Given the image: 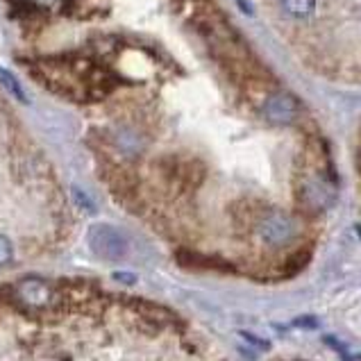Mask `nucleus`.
<instances>
[{
	"label": "nucleus",
	"mask_w": 361,
	"mask_h": 361,
	"mask_svg": "<svg viewBox=\"0 0 361 361\" xmlns=\"http://www.w3.org/2000/svg\"><path fill=\"white\" fill-rule=\"evenodd\" d=\"M255 232L259 236V241L271 245V247H286L288 243L295 241L298 232V221L293 216H288L280 209H271L257 216L255 221Z\"/></svg>",
	"instance_id": "nucleus-2"
},
{
	"label": "nucleus",
	"mask_w": 361,
	"mask_h": 361,
	"mask_svg": "<svg viewBox=\"0 0 361 361\" xmlns=\"http://www.w3.org/2000/svg\"><path fill=\"white\" fill-rule=\"evenodd\" d=\"M175 259L184 268H221V271H228V264L225 262L216 259V257H207L202 252H195V250H187V247L178 250Z\"/></svg>",
	"instance_id": "nucleus-6"
},
{
	"label": "nucleus",
	"mask_w": 361,
	"mask_h": 361,
	"mask_svg": "<svg viewBox=\"0 0 361 361\" xmlns=\"http://www.w3.org/2000/svg\"><path fill=\"white\" fill-rule=\"evenodd\" d=\"M14 257V247H12V241L7 239V236L0 234V268L7 266L9 262H12Z\"/></svg>",
	"instance_id": "nucleus-9"
},
{
	"label": "nucleus",
	"mask_w": 361,
	"mask_h": 361,
	"mask_svg": "<svg viewBox=\"0 0 361 361\" xmlns=\"http://www.w3.org/2000/svg\"><path fill=\"white\" fill-rule=\"evenodd\" d=\"M280 3L286 9V14L293 18H307L316 9V0H280Z\"/></svg>",
	"instance_id": "nucleus-7"
},
{
	"label": "nucleus",
	"mask_w": 361,
	"mask_h": 361,
	"mask_svg": "<svg viewBox=\"0 0 361 361\" xmlns=\"http://www.w3.org/2000/svg\"><path fill=\"white\" fill-rule=\"evenodd\" d=\"M89 245L96 257L105 262H118L128 255L130 241L114 225L98 223L89 230Z\"/></svg>",
	"instance_id": "nucleus-3"
},
{
	"label": "nucleus",
	"mask_w": 361,
	"mask_h": 361,
	"mask_svg": "<svg viewBox=\"0 0 361 361\" xmlns=\"http://www.w3.org/2000/svg\"><path fill=\"white\" fill-rule=\"evenodd\" d=\"M293 325H298V327H302V325H307V327H316L318 323L314 321V318H309V316H307V318H298V321H295Z\"/></svg>",
	"instance_id": "nucleus-12"
},
{
	"label": "nucleus",
	"mask_w": 361,
	"mask_h": 361,
	"mask_svg": "<svg viewBox=\"0 0 361 361\" xmlns=\"http://www.w3.org/2000/svg\"><path fill=\"white\" fill-rule=\"evenodd\" d=\"M262 114L273 126H291L300 116V102L291 94H268L262 102Z\"/></svg>",
	"instance_id": "nucleus-5"
},
{
	"label": "nucleus",
	"mask_w": 361,
	"mask_h": 361,
	"mask_svg": "<svg viewBox=\"0 0 361 361\" xmlns=\"http://www.w3.org/2000/svg\"><path fill=\"white\" fill-rule=\"evenodd\" d=\"M114 280H123V282H134V280H137V277H134V275H128V273H116V275H114Z\"/></svg>",
	"instance_id": "nucleus-13"
},
{
	"label": "nucleus",
	"mask_w": 361,
	"mask_h": 361,
	"mask_svg": "<svg viewBox=\"0 0 361 361\" xmlns=\"http://www.w3.org/2000/svg\"><path fill=\"white\" fill-rule=\"evenodd\" d=\"M309 259H312V250H298V252H293L291 257L286 259V264H284V268H282V275L284 277H293V275H298L302 271V268L309 264Z\"/></svg>",
	"instance_id": "nucleus-8"
},
{
	"label": "nucleus",
	"mask_w": 361,
	"mask_h": 361,
	"mask_svg": "<svg viewBox=\"0 0 361 361\" xmlns=\"http://www.w3.org/2000/svg\"><path fill=\"white\" fill-rule=\"evenodd\" d=\"M239 336L243 338V341H245V343H250V345H255L257 350H268V343H266V341H259V338H257L255 334H245V332H241Z\"/></svg>",
	"instance_id": "nucleus-11"
},
{
	"label": "nucleus",
	"mask_w": 361,
	"mask_h": 361,
	"mask_svg": "<svg viewBox=\"0 0 361 361\" xmlns=\"http://www.w3.org/2000/svg\"><path fill=\"white\" fill-rule=\"evenodd\" d=\"M0 80H3V85H7V89L12 91V94L18 98V100H23V91L18 89V85L14 82V78L9 75V73H5V71H0Z\"/></svg>",
	"instance_id": "nucleus-10"
},
{
	"label": "nucleus",
	"mask_w": 361,
	"mask_h": 361,
	"mask_svg": "<svg viewBox=\"0 0 361 361\" xmlns=\"http://www.w3.org/2000/svg\"><path fill=\"white\" fill-rule=\"evenodd\" d=\"M14 302L25 309L46 312V309L59 307V286L44 280H25L14 286Z\"/></svg>",
	"instance_id": "nucleus-4"
},
{
	"label": "nucleus",
	"mask_w": 361,
	"mask_h": 361,
	"mask_svg": "<svg viewBox=\"0 0 361 361\" xmlns=\"http://www.w3.org/2000/svg\"><path fill=\"white\" fill-rule=\"evenodd\" d=\"M295 198L300 209L307 214H323L336 202V187L334 180L323 173H312L298 182Z\"/></svg>",
	"instance_id": "nucleus-1"
}]
</instances>
